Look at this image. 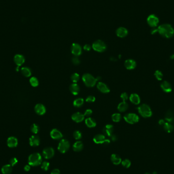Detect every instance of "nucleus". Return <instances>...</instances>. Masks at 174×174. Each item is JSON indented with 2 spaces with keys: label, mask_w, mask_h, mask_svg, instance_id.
<instances>
[{
  "label": "nucleus",
  "mask_w": 174,
  "mask_h": 174,
  "mask_svg": "<svg viewBox=\"0 0 174 174\" xmlns=\"http://www.w3.org/2000/svg\"><path fill=\"white\" fill-rule=\"evenodd\" d=\"M158 32L161 36L166 38H170L173 36L174 30L173 27L169 24L160 25L157 29Z\"/></svg>",
  "instance_id": "nucleus-1"
},
{
  "label": "nucleus",
  "mask_w": 174,
  "mask_h": 174,
  "mask_svg": "<svg viewBox=\"0 0 174 174\" xmlns=\"http://www.w3.org/2000/svg\"><path fill=\"white\" fill-rule=\"evenodd\" d=\"M42 156L39 153H34L31 154L28 158L29 164L32 166H36L42 163Z\"/></svg>",
  "instance_id": "nucleus-2"
},
{
  "label": "nucleus",
  "mask_w": 174,
  "mask_h": 174,
  "mask_svg": "<svg viewBox=\"0 0 174 174\" xmlns=\"http://www.w3.org/2000/svg\"><path fill=\"white\" fill-rule=\"evenodd\" d=\"M139 114L144 118H149L152 115V110L150 107L146 104H142L138 108Z\"/></svg>",
  "instance_id": "nucleus-3"
},
{
  "label": "nucleus",
  "mask_w": 174,
  "mask_h": 174,
  "mask_svg": "<svg viewBox=\"0 0 174 174\" xmlns=\"http://www.w3.org/2000/svg\"><path fill=\"white\" fill-rule=\"evenodd\" d=\"M82 79L85 85L88 87H94L97 82L96 78L89 73L84 74L82 77Z\"/></svg>",
  "instance_id": "nucleus-4"
},
{
  "label": "nucleus",
  "mask_w": 174,
  "mask_h": 174,
  "mask_svg": "<svg viewBox=\"0 0 174 174\" xmlns=\"http://www.w3.org/2000/svg\"><path fill=\"white\" fill-rule=\"evenodd\" d=\"M92 48L96 52L102 53L106 50L107 45L103 41L98 40L93 44Z\"/></svg>",
  "instance_id": "nucleus-5"
},
{
  "label": "nucleus",
  "mask_w": 174,
  "mask_h": 174,
  "mask_svg": "<svg viewBox=\"0 0 174 174\" xmlns=\"http://www.w3.org/2000/svg\"><path fill=\"white\" fill-rule=\"evenodd\" d=\"M70 148V143L66 139L61 140L59 143L58 150L61 153H65L67 152Z\"/></svg>",
  "instance_id": "nucleus-6"
},
{
  "label": "nucleus",
  "mask_w": 174,
  "mask_h": 174,
  "mask_svg": "<svg viewBox=\"0 0 174 174\" xmlns=\"http://www.w3.org/2000/svg\"><path fill=\"white\" fill-rule=\"evenodd\" d=\"M124 119L127 123L130 124H135L139 121V116L134 113H128L126 114L124 117Z\"/></svg>",
  "instance_id": "nucleus-7"
},
{
  "label": "nucleus",
  "mask_w": 174,
  "mask_h": 174,
  "mask_svg": "<svg viewBox=\"0 0 174 174\" xmlns=\"http://www.w3.org/2000/svg\"><path fill=\"white\" fill-rule=\"evenodd\" d=\"M93 141L97 144L108 145L110 143L109 140L106 139L105 135L101 134L96 135L93 138Z\"/></svg>",
  "instance_id": "nucleus-8"
},
{
  "label": "nucleus",
  "mask_w": 174,
  "mask_h": 174,
  "mask_svg": "<svg viewBox=\"0 0 174 174\" xmlns=\"http://www.w3.org/2000/svg\"><path fill=\"white\" fill-rule=\"evenodd\" d=\"M42 155L44 158L46 159H51L54 156V149L52 147L45 148L43 150Z\"/></svg>",
  "instance_id": "nucleus-9"
},
{
  "label": "nucleus",
  "mask_w": 174,
  "mask_h": 174,
  "mask_svg": "<svg viewBox=\"0 0 174 174\" xmlns=\"http://www.w3.org/2000/svg\"><path fill=\"white\" fill-rule=\"evenodd\" d=\"M71 51L72 54L76 57L80 55L82 53V47L79 44L76 43L72 44L71 47Z\"/></svg>",
  "instance_id": "nucleus-10"
},
{
  "label": "nucleus",
  "mask_w": 174,
  "mask_h": 174,
  "mask_svg": "<svg viewBox=\"0 0 174 174\" xmlns=\"http://www.w3.org/2000/svg\"><path fill=\"white\" fill-rule=\"evenodd\" d=\"M147 22L150 26L152 27H155L157 26L159 22V20L155 15H150L147 18Z\"/></svg>",
  "instance_id": "nucleus-11"
},
{
  "label": "nucleus",
  "mask_w": 174,
  "mask_h": 174,
  "mask_svg": "<svg viewBox=\"0 0 174 174\" xmlns=\"http://www.w3.org/2000/svg\"><path fill=\"white\" fill-rule=\"evenodd\" d=\"M50 135L51 138L55 140H60L63 138V134L62 133L57 129H53L51 131Z\"/></svg>",
  "instance_id": "nucleus-12"
},
{
  "label": "nucleus",
  "mask_w": 174,
  "mask_h": 174,
  "mask_svg": "<svg viewBox=\"0 0 174 174\" xmlns=\"http://www.w3.org/2000/svg\"><path fill=\"white\" fill-rule=\"evenodd\" d=\"M113 131H114V126L111 124L106 125L103 129V132L104 135L108 136L109 137H110L113 134Z\"/></svg>",
  "instance_id": "nucleus-13"
},
{
  "label": "nucleus",
  "mask_w": 174,
  "mask_h": 174,
  "mask_svg": "<svg viewBox=\"0 0 174 174\" xmlns=\"http://www.w3.org/2000/svg\"><path fill=\"white\" fill-rule=\"evenodd\" d=\"M124 66L128 70H132L136 67V62L132 59H128L125 61Z\"/></svg>",
  "instance_id": "nucleus-14"
},
{
  "label": "nucleus",
  "mask_w": 174,
  "mask_h": 174,
  "mask_svg": "<svg viewBox=\"0 0 174 174\" xmlns=\"http://www.w3.org/2000/svg\"><path fill=\"white\" fill-rule=\"evenodd\" d=\"M71 118L73 121L76 123H79L84 120L85 116L79 112H77L72 115Z\"/></svg>",
  "instance_id": "nucleus-15"
},
{
  "label": "nucleus",
  "mask_w": 174,
  "mask_h": 174,
  "mask_svg": "<svg viewBox=\"0 0 174 174\" xmlns=\"http://www.w3.org/2000/svg\"><path fill=\"white\" fill-rule=\"evenodd\" d=\"M14 61L17 65L20 66L24 63L25 61V59L24 57L22 54H16L14 57Z\"/></svg>",
  "instance_id": "nucleus-16"
},
{
  "label": "nucleus",
  "mask_w": 174,
  "mask_h": 174,
  "mask_svg": "<svg viewBox=\"0 0 174 174\" xmlns=\"http://www.w3.org/2000/svg\"><path fill=\"white\" fill-rule=\"evenodd\" d=\"M35 111L39 115H43L46 112V109L43 104L39 103L35 105Z\"/></svg>",
  "instance_id": "nucleus-17"
},
{
  "label": "nucleus",
  "mask_w": 174,
  "mask_h": 174,
  "mask_svg": "<svg viewBox=\"0 0 174 174\" xmlns=\"http://www.w3.org/2000/svg\"><path fill=\"white\" fill-rule=\"evenodd\" d=\"M97 87L99 91L103 93H108L110 91V90L108 86L102 82H99L97 85Z\"/></svg>",
  "instance_id": "nucleus-18"
},
{
  "label": "nucleus",
  "mask_w": 174,
  "mask_h": 174,
  "mask_svg": "<svg viewBox=\"0 0 174 174\" xmlns=\"http://www.w3.org/2000/svg\"><path fill=\"white\" fill-rule=\"evenodd\" d=\"M7 145L10 148H15L17 147L18 145L17 139L14 136H10L7 139Z\"/></svg>",
  "instance_id": "nucleus-19"
},
{
  "label": "nucleus",
  "mask_w": 174,
  "mask_h": 174,
  "mask_svg": "<svg viewBox=\"0 0 174 174\" xmlns=\"http://www.w3.org/2000/svg\"><path fill=\"white\" fill-rule=\"evenodd\" d=\"M40 139L37 135H32L29 139V144L32 147L38 146L40 144Z\"/></svg>",
  "instance_id": "nucleus-20"
},
{
  "label": "nucleus",
  "mask_w": 174,
  "mask_h": 174,
  "mask_svg": "<svg viewBox=\"0 0 174 174\" xmlns=\"http://www.w3.org/2000/svg\"><path fill=\"white\" fill-rule=\"evenodd\" d=\"M160 87L161 89H163V91L166 93H170L172 91V88L171 85L167 82L166 81H164L163 82L161 85Z\"/></svg>",
  "instance_id": "nucleus-21"
},
{
  "label": "nucleus",
  "mask_w": 174,
  "mask_h": 174,
  "mask_svg": "<svg viewBox=\"0 0 174 174\" xmlns=\"http://www.w3.org/2000/svg\"><path fill=\"white\" fill-rule=\"evenodd\" d=\"M117 35L120 38H124L126 37L128 34L127 30L123 27H120L116 31Z\"/></svg>",
  "instance_id": "nucleus-22"
},
{
  "label": "nucleus",
  "mask_w": 174,
  "mask_h": 174,
  "mask_svg": "<svg viewBox=\"0 0 174 174\" xmlns=\"http://www.w3.org/2000/svg\"><path fill=\"white\" fill-rule=\"evenodd\" d=\"M69 89L71 93L74 95H77L79 92V87L76 83H73L69 87Z\"/></svg>",
  "instance_id": "nucleus-23"
},
{
  "label": "nucleus",
  "mask_w": 174,
  "mask_h": 174,
  "mask_svg": "<svg viewBox=\"0 0 174 174\" xmlns=\"http://www.w3.org/2000/svg\"><path fill=\"white\" fill-rule=\"evenodd\" d=\"M129 99L131 102L134 104H139L141 102V99L139 96L135 93L132 94L130 96Z\"/></svg>",
  "instance_id": "nucleus-24"
},
{
  "label": "nucleus",
  "mask_w": 174,
  "mask_h": 174,
  "mask_svg": "<svg viewBox=\"0 0 174 174\" xmlns=\"http://www.w3.org/2000/svg\"><path fill=\"white\" fill-rule=\"evenodd\" d=\"M110 159L111 162L115 165H119L122 162V159L120 156L116 154H113L111 155Z\"/></svg>",
  "instance_id": "nucleus-25"
},
{
  "label": "nucleus",
  "mask_w": 174,
  "mask_h": 174,
  "mask_svg": "<svg viewBox=\"0 0 174 174\" xmlns=\"http://www.w3.org/2000/svg\"><path fill=\"white\" fill-rule=\"evenodd\" d=\"M84 147L83 142L81 141H77L73 144L72 146L73 150L75 152H80L81 151Z\"/></svg>",
  "instance_id": "nucleus-26"
},
{
  "label": "nucleus",
  "mask_w": 174,
  "mask_h": 174,
  "mask_svg": "<svg viewBox=\"0 0 174 174\" xmlns=\"http://www.w3.org/2000/svg\"><path fill=\"white\" fill-rule=\"evenodd\" d=\"M1 172L3 174H10L12 172V166L10 164H5L2 166Z\"/></svg>",
  "instance_id": "nucleus-27"
},
{
  "label": "nucleus",
  "mask_w": 174,
  "mask_h": 174,
  "mask_svg": "<svg viewBox=\"0 0 174 174\" xmlns=\"http://www.w3.org/2000/svg\"><path fill=\"white\" fill-rule=\"evenodd\" d=\"M85 123L87 127L89 128H93L96 126L95 121L92 118H88L85 120Z\"/></svg>",
  "instance_id": "nucleus-28"
},
{
  "label": "nucleus",
  "mask_w": 174,
  "mask_h": 174,
  "mask_svg": "<svg viewBox=\"0 0 174 174\" xmlns=\"http://www.w3.org/2000/svg\"><path fill=\"white\" fill-rule=\"evenodd\" d=\"M128 108V104L126 102V101H122L119 104L118 106V110L120 112H124Z\"/></svg>",
  "instance_id": "nucleus-29"
},
{
  "label": "nucleus",
  "mask_w": 174,
  "mask_h": 174,
  "mask_svg": "<svg viewBox=\"0 0 174 174\" xmlns=\"http://www.w3.org/2000/svg\"><path fill=\"white\" fill-rule=\"evenodd\" d=\"M21 72L22 75L26 77H29L31 76L32 74L31 69L29 68L26 67L22 68L21 69Z\"/></svg>",
  "instance_id": "nucleus-30"
},
{
  "label": "nucleus",
  "mask_w": 174,
  "mask_h": 174,
  "mask_svg": "<svg viewBox=\"0 0 174 174\" xmlns=\"http://www.w3.org/2000/svg\"><path fill=\"white\" fill-rule=\"evenodd\" d=\"M163 127L165 131L169 133L171 132L174 129L173 126L169 122L164 123V124H163Z\"/></svg>",
  "instance_id": "nucleus-31"
},
{
  "label": "nucleus",
  "mask_w": 174,
  "mask_h": 174,
  "mask_svg": "<svg viewBox=\"0 0 174 174\" xmlns=\"http://www.w3.org/2000/svg\"><path fill=\"white\" fill-rule=\"evenodd\" d=\"M84 102V100L83 98H77L73 101V105L76 108H79L83 105Z\"/></svg>",
  "instance_id": "nucleus-32"
},
{
  "label": "nucleus",
  "mask_w": 174,
  "mask_h": 174,
  "mask_svg": "<svg viewBox=\"0 0 174 174\" xmlns=\"http://www.w3.org/2000/svg\"><path fill=\"white\" fill-rule=\"evenodd\" d=\"M165 119L166 121H167V122L170 123L173 121L174 119L173 118V113L171 111H169L166 113L165 116Z\"/></svg>",
  "instance_id": "nucleus-33"
},
{
  "label": "nucleus",
  "mask_w": 174,
  "mask_h": 174,
  "mask_svg": "<svg viewBox=\"0 0 174 174\" xmlns=\"http://www.w3.org/2000/svg\"><path fill=\"white\" fill-rule=\"evenodd\" d=\"M30 83L32 86L34 87H37L39 85V82L38 79L35 77H32L30 79Z\"/></svg>",
  "instance_id": "nucleus-34"
},
{
  "label": "nucleus",
  "mask_w": 174,
  "mask_h": 174,
  "mask_svg": "<svg viewBox=\"0 0 174 174\" xmlns=\"http://www.w3.org/2000/svg\"><path fill=\"white\" fill-rule=\"evenodd\" d=\"M111 119L115 122H119L121 120V116L119 113H115L111 116Z\"/></svg>",
  "instance_id": "nucleus-35"
},
{
  "label": "nucleus",
  "mask_w": 174,
  "mask_h": 174,
  "mask_svg": "<svg viewBox=\"0 0 174 174\" xmlns=\"http://www.w3.org/2000/svg\"><path fill=\"white\" fill-rule=\"evenodd\" d=\"M79 79V76L78 73H74L71 76V80L73 83H77Z\"/></svg>",
  "instance_id": "nucleus-36"
},
{
  "label": "nucleus",
  "mask_w": 174,
  "mask_h": 174,
  "mask_svg": "<svg viewBox=\"0 0 174 174\" xmlns=\"http://www.w3.org/2000/svg\"><path fill=\"white\" fill-rule=\"evenodd\" d=\"M49 165H50V164L48 162L44 161L43 163L42 162V163L41 164V167L44 171H47L49 168Z\"/></svg>",
  "instance_id": "nucleus-37"
},
{
  "label": "nucleus",
  "mask_w": 174,
  "mask_h": 174,
  "mask_svg": "<svg viewBox=\"0 0 174 174\" xmlns=\"http://www.w3.org/2000/svg\"><path fill=\"white\" fill-rule=\"evenodd\" d=\"M122 165L125 168H129L131 165V161L128 159H125L121 162Z\"/></svg>",
  "instance_id": "nucleus-38"
},
{
  "label": "nucleus",
  "mask_w": 174,
  "mask_h": 174,
  "mask_svg": "<svg viewBox=\"0 0 174 174\" xmlns=\"http://www.w3.org/2000/svg\"><path fill=\"white\" fill-rule=\"evenodd\" d=\"M31 130L34 134H37L39 130V127L36 124H33L31 127Z\"/></svg>",
  "instance_id": "nucleus-39"
},
{
  "label": "nucleus",
  "mask_w": 174,
  "mask_h": 174,
  "mask_svg": "<svg viewBox=\"0 0 174 174\" xmlns=\"http://www.w3.org/2000/svg\"><path fill=\"white\" fill-rule=\"evenodd\" d=\"M73 137L76 140H79L80 139H81L82 137V133L78 130L75 131L73 132Z\"/></svg>",
  "instance_id": "nucleus-40"
},
{
  "label": "nucleus",
  "mask_w": 174,
  "mask_h": 174,
  "mask_svg": "<svg viewBox=\"0 0 174 174\" xmlns=\"http://www.w3.org/2000/svg\"><path fill=\"white\" fill-rule=\"evenodd\" d=\"M154 76H155L157 79L158 80H161L163 78V74L162 72L159 70H157L155 71L154 73Z\"/></svg>",
  "instance_id": "nucleus-41"
},
{
  "label": "nucleus",
  "mask_w": 174,
  "mask_h": 174,
  "mask_svg": "<svg viewBox=\"0 0 174 174\" xmlns=\"http://www.w3.org/2000/svg\"><path fill=\"white\" fill-rule=\"evenodd\" d=\"M72 62L73 64L75 65H78V64H80V60H79L78 57H76V56H75V57L72 58Z\"/></svg>",
  "instance_id": "nucleus-42"
},
{
  "label": "nucleus",
  "mask_w": 174,
  "mask_h": 174,
  "mask_svg": "<svg viewBox=\"0 0 174 174\" xmlns=\"http://www.w3.org/2000/svg\"><path fill=\"white\" fill-rule=\"evenodd\" d=\"M95 99L96 98L94 96L90 95L87 97V98L86 99V101L88 103H92V102H94L95 101Z\"/></svg>",
  "instance_id": "nucleus-43"
},
{
  "label": "nucleus",
  "mask_w": 174,
  "mask_h": 174,
  "mask_svg": "<svg viewBox=\"0 0 174 174\" xmlns=\"http://www.w3.org/2000/svg\"><path fill=\"white\" fill-rule=\"evenodd\" d=\"M17 163H18V160L15 157H13L10 160V164L12 166H14L15 165H16Z\"/></svg>",
  "instance_id": "nucleus-44"
},
{
  "label": "nucleus",
  "mask_w": 174,
  "mask_h": 174,
  "mask_svg": "<svg viewBox=\"0 0 174 174\" xmlns=\"http://www.w3.org/2000/svg\"><path fill=\"white\" fill-rule=\"evenodd\" d=\"M121 98H122V99L123 100V101H126L128 98V94L126 93V92H124L123 93H122V94L121 95Z\"/></svg>",
  "instance_id": "nucleus-45"
},
{
  "label": "nucleus",
  "mask_w": 174,
  "mask_h": 174,
  "mask_svg": "<svg viewBox=\"0 0 174 174\" xmlns=\"http://www.w3.org/2000/svg\"><path fill=\"white\" fill-rule=\"evenodd\" d=\"M92 114V110L91 109H87L86 110L85 114H84L85 117V116H87V117H89Z\"/></svg>",
  "instance_id": "nucleus-46"
},
{
  "label": "nucleus",
  "mask_w": 174,
  "mask_h": 174,
  "mask_svg": "<svg viewBox=\"0 0 174 174\" xmlns=\"http://www.w3.org/2000/svg\"><path fill=\"white\" fill-rule=\"evenodd\" d=\"M91 49V46L90 44H87L86 45H84V49L86 51H90Z\"/></svg>",
  "instance_id": "nucleus-47"
},
{
  "label": "nucleus",
  "mask_w": 174,
  "mask_h": 174,
  "mask_svg": "<svg viewBox=\"0 0 174 174\" xmlns=\"http://www.w3.org/2000/svg\"><path fill=\"white\" fill-rule=\"evenodd\" d=\"M110 137L111 140H112V141H116L118 140V136L116 135H115V134H113Z\"/></svg>",
  "instance_id": "nucleus-48"
},
{
  "label": "nucleus",
  "mask_w": 174,
  "mask_h": 174,
  "mask_svg": "<svg viewBox=\"0 0 174 174\" xmlns=\"http://www.w3.org/2000/svg\"><path fill=\"white\" fill-rule=\"evenodd\" d=\"M51 174H60V171L58 169H54L51 172Z\"/></svg>",
  "instance_id": "nucleus-49"
},
{
  "label": "nucleus",
  "mask_w": 174,
  "mask_h": 174,
  "mask_svg": "<svg viewBox=\"0 0 174 174\" xmlns=\"http://www.w3.org/2000/svg\"><path fill=\"white\" fill-rule=\"evenodd\" d=\"M30 169H31V165H25V166L24 167V171H26V172H28V171H29L30 170Z\"/></svg>",
  "instance_id": "nucleus-50"
},
{
  "label": "nucleus",
  "mask_w": 174,
  "mask_h": 174,
  "mask_svg": "<svg viewBox=\"0 0 174 174\" xmlns=\"http://www.w3.org/2000/svg\"><path fill=\"white\" fill-rule=\"evenodd\" d=\"M157 32H158L157 29L154 28V29H153L152 30H151V34H155V33H157Z\"/></svg>",
  "instance_id": "nucleus-51"
},
{
  "label": "nucleus",
  "mask_w": 174,
  "mask_h": 174,
  "mask_svg": "<svg viewBox=\"0 0 174 174\" xmlns=\"http://www.w3.org/2000/svg\"><path fill=\"white\" fill-rule=\"evenodd\" d=\"M164 121L163 120H160L159 121V125H163L164 124Z\"/></svg>",
  "instance_id": "nucleus-52"
},
{
  "label": "nucleus",
  "mask_w": 174,
  "mask_h": 174,
  "mask_svg": "<svg viewBox=\"0 0 174 174\" xmlns=\"http://www.w3.org/2000/svg\"><path fill=\"white\" fill-rule=\"evenodd\" d=\"M96 80H97V81H99V80H100L101 79V77H100V76H98L96 78Z\"/></svg>",
  "instance_id": "nucleus-53"
},
{
  "label": "nucleus",
  "mask_w": 174,
  "mask_h": 174,
  "mask_svg": "<svg viewBox=\"0 0 174 174\" xmlns=\"http://www.w3.org/2000/svg\"><path fill=\"white\" fill-rule=\"evenodd\" d=\"M171 59H174V54H172L171 56Z\"/></svg>",
  "instance_id": "nucleus-54"
},
{
  "label": "nucleus",
  "mask_w": 174,
  "mask_h": 174,
  "mask_svg": "<svg viewBox=\"0 0 174 174\" xmlns=\"http://www.w3.org/2000/svg\"><path fill=\"white\" fill-rule=\"evenodd\" d=\"M151 174L150 173H146V174Z\"/></svg>",
  "instance_id": "nucleus-55"
}]
</instances>
